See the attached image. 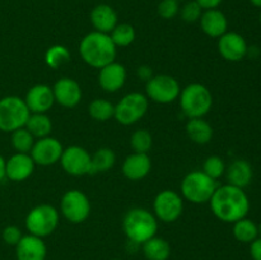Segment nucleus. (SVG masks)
<instances>
[{
	"mask_svg": "<svg viewBox=\"0 0 261 260\" xmlns=\"http://www.w3.org/2000/svg\"><path fill=\"white\" fill-rule=\"evenodd\" d=\"M214 216L226 223H234L245 218L250 211V200L244 189L237 186H218L209 200Z\"/></svg>",
	"mask_w": 261,
	"mask_h": 260,
	"instance_id": "nucleus-1",
	"label": "nucleus"
},
{
	"mask_svg": "<svg viewBox=\"0 0 261 260\" xmlns=\"http://www.w3.org/2000/svg\"><path fill=\"white\" fill-rule=\"evenodd\" d=\"M117 47L112 42L109 33L93 31L82 38L79 43V54L87 65L101 69L114 63L116 59Z\"/></svg>",
	"mask_w": 261,
	"mask_h": 260,
	"instance_id": "nucleus-2",
	"label": "nucleus"
},
{
	"mask_svg": "<svg viewBox=\"0 0 261 260\" xmlns=\"http://www.w3.org/2000/svg\"><path fill=\"white\" fill-rule=\"evenodd\" d=\"M122 229L129 242L143 245L145 241L155 236L158 229L157 218L145 208L130 209L124 217Z\"/></svg>",
	"mask_w": 261,
	"mask_h": 260,
	"instance_id": "nucleus-3",
	"label": "nucleus"
},
{
	"mask_svg": "<svg viewBox=\"0 0 261 260\" xmlns=\"http://www.w3.org/2000/svg\"><path fill=\"white\" fill-rule=\"evenodd\" d=\"M178 101L181 110L189 119L204 117L213 106L212 92L201 83L188 84L181 89Z\"/></svg>",
	"mask_w": 261,
	"mask_h": 260,
	"instance_id": "nucleus-4",
	"label": "nucleus"
},
{
	"mask_svg": "<svg viewBox=\"0 0 261 260\" xmlns=\"http://www.w3.org/2000/svg\"><path fill=\"white\" fill-rule=\"evenodd\" d=\"M217 188V180L203 171H191L181 181V196L193 204L209 203Z\"/></svg>",
	"mask_w": 261,
	"mask_h": 260,
	"instance_id": "nucleus-5",
	"label": "nucleus"
},
{
	"mask_svg": "<svg viewBox=\"0 0 261 260\" xmlns=\"http://www.w3.org/2000/svg\"><path fill=\"white\" fill-rule=\"evenodd\" d=\"M31 111L24 98L18 96H7L0 99V130L13 133L25 126Z\"/></svg>",
	"mask_w": 261,
	"mask_h": 260,
	"instance_id": "nucleus-6",
	"label": "nucleus"
},
{
	"mask_svg": "<svg viewBox=\"0 0 261 260\" xmlns=\"http://www.w3.org/2000/svg\"><path fill=\"white\" fill-rule=\"evenodd\" d=\"M59 226V212L50 204H40L28 212L25 228L31 235L43 239L50 236Z\"/></svg>",
	"mask_w": 261,
	"mask_h": 260,
	"instance_id": "nucleus-7",
	"label": "nucleus"
},
{
	"mask_svg": "<svg viewBox=\"0 0 261 260\" xmlns=\"http://www.w3.org/2000/svg\"><path fill=\"white\" fill-rule=\"evenodd\" d=\"M149 107V99L145 94L139 92L127 93L115 105L114 117L119 124L124 126L134 125L143 119Z\"/></svg>",
	"mask_w": 261,
	"mask_h": 260,
	"instance_id": "nucleus-8",
	"label": "nucleus"
},
{
	"mask_svg": "<svg viewBox=\"0 0 261 260\" xmlns=\"http://www.w3.org/2000/svg\"><path fill=\"white\" fill-rule=\"evenodd\" d=\"M181 87L177 79L167 74L153 75L145 86V96L155 103L167 105L178 99Z\"/></svg>",
	"mask_w": 261,
	"mask_h": 260,
	"instance_id": "nucleus-9",
	"label": "nucleus"
},
{
	"mask_svg": "<svg viewBox=\"0 0 261 260\" xmlns=\"http://www.w3.org/2000/svg\"><path fill=\"white\" fill-rule=\"evenodd\" d=\"M60 211L70 223H83L91 214V203L83 191L73 189L66 191L61 198Z\"/></svg>",
	"mask_w": 261,
	"mask_h": 260,
	"instance_id": "nucleus-10",
	"label": "nucleus"
},
{
	"mask_svg": "<svg viewBox=\"0 0 261 260\" xmlns=\"http://www.w3.org/2000/svg\"><path fill=\"white\" fill-rule=\"evenodd\" d=\"M184 211V199L177 191L162 190L155 195L153 201V212L155 218L165 223L177 221Z\"/></svg>",
	"mask_w": 261,
	"mask_h": 260,
	"instance_id": "nucleus-11",
	"label": "nucleus"
},
{
	"mask_svg": "<svg viewBox=\"0 0 261 260\" xmlns=\"http://www.w3.org/2000/svg\"><path fill=\"white\" fill-rule=\"evenodd\" d=\"M59 162L61 167L70 176L91 175V154L79 145L64 148Z\"/></svg>",
	"mask_w": 261,
	"mask_h": 260,
	"instance_id": "nucleus-12",
	"label": "nucleus"
},
{
	"mask_svg": "<svg viewBox=\"0 0 261 260\" xmlns=\"http://www.w3.org/2000/svg\"><path fill=\"white\" fill-rule=\"evenodd\" d=\"M64 147L56 138L45 137L37 139L30 154L33 162L38 166H53L60 161Z\"/></svg>",
	"mask_w": 261,
	"mask_h": 260,
	"instance_id": "nucleus-13",
	"label": "nucleus"
},
{
	"mask_svg": "<svg viewBox=\"0 0 261 260\" xmlns=\"http://www.w3.org/2000/svg\"><path fill=\"white\" fill-rule=\"evenodd\" d=\"M218 51L222 58L227 61H240L247 55L246 40L237 32L227 31L218 38Z\"/></svg>",
	"mask_w": 261,
	"mask_h": 260,
	"instance_id": "nucleus-14",
	"label": "nucleus"
},
{
	"mask_svg": "<svg viewBox=\"0 0 261 260\" xmlns=\"http://www.w3.org/2000/svg\"><path fill=\"white\" fill-rule=\"evenodd\" d=\"M31 114H46L55 103L53 87L47 84H36L28 89L24 98Z\"/></svg>",
	"mask_w": 261,
	"mask_h": 260,
	"instance_id": "nucleus-15",
	"label": "nucleus"
},
{
	"mask_svg": "<svg viewBox=\"0 0 261 260\" xmlns=\"http://www.w3.org/2000/svg\"><path fill=\"white\" fill-rule=\"evenodd\" d=\"M36 167L30 153H15L5 161V177L10 181L22 183L31 177Z\"/></svg>",
	"mask_w": 261,
	"mask_h": 260,
	"instance_id": "nucleus-16",
	"label": "nucleus"
},
{
	"mask_svg": "<svg viewBox=\"0 0 261 260\" xmlns=\"http://www.w3.org/2000/svg\"><path fill=\"white\" fill-rule=\"evenodd\" d=\"M55 102L60 106L73 109L81 102L82 88L78 82L73 78H60L53 87Z\"/></svg>",
	"mask_w": 261,
	"mask_h": 260,
	"instance_id": "nucleus-17",
	"label": "nucleus"
},
{
	"mask_svg": "<svg viewBox=\"0 0 261 260\" xmlns=\"http://www.w3.org/2000/svg\"><path fill=\"white\" fill-rule=\"evenodd\" d=\"M126 76V68L122 64L114 61V63L99 69V87L109 93H115L124 87Z\"/></svg>",
	"mask_w": 261,
	"mask_h": 260,
	"instance_id": "nucleus-18",
	"label": "nucleus"
},
{
	"mask_svg": "<svg viewBox=\"0 0 261 260\" xmlns=\"http://www.w3.org/2000/svg\"><path fill=\"white\" fill-rule=\"evenodd\" d=\"M15 254L18 260H46L47 247L43 239L28 233L15 245Z\"/></svg>",
	"mask_w": 261,
	"mask_h": 260,
	"instance_id": "nucleus-19",
	"label": "nucleus"
},
{
	"mask_svg": "<svg viewBox=\"0 0 261 260\" xmlns=\"http://www.w3.org/2000/svg\"><path fill=\"white\" fill-rule=\"evenodd\" d=\"M152 168V161L148 153H133L122 162V173L130 181H139L147 177Z\"/></svg>",
	"mask_w": 261,
	"mask_h": 260,
	"instance_id": "nucleus-20",
	"label": "nucleus"
},
{
	"mask_svg": "<svg viewBox=\"0 0 261 260\" xmlns=\"http://www.w3.org/2000/svg\"><path fill=\"white\" fill-rule=\"evenodd\" d=\"M199 22H200L201 31L209 37L219 38L228 30L227 17L219 9L204 10Z\"/></svg>",
	"mask_w": 261,
	"mask_h": 260,
	"instance_id": "nucleus-21",
	"label": "nucleus"
},
{
	"mask_svg": "<svg viewBox=\"0 0 261 260\" xmlns=\"http://www.w3.org/2000/svg\"><path fill=\"white\" fill-rule=\"evenodd\" d=\"M91 23L94 31L102 33H109L114 30L119 23L117 13L109 4H98L92 9Z\"/></svg>",
	"mask_w": 261,
	"mask_h": 260,
	"instance_id": "nucleus-22",
	"label": "nucleus"
},
{
	"mask_svg": "<svg viewBox=\"0 0 261 260\" xmlns=\"http://www.w3.org/2000/svg\"><path fill=\"white\" fill-rule=\"evenodd\" d=\"M227 181L229 185L237 186V188H246L250 185L252 180V167L247 161L245 160H236L226 168Z\"/></svg>",
	"mask_w": 261,
	"mask_h": 260,
	"instance_id": "nucleus-23",
	"label": "nucleus"
},
{
	"mask_svg": "<svg viewBox=\"0 0 261 260\" xmlns=\"http://www.w3.org/2000/svg\"><path fill=\"white\" fill-rule=\"evenodd\" d=\"M186 134L189 139L196 144H208L213 138V127L203 117L189 119L186 124Z\"/></svg>",
	"mask_w": 261,
	"mask_h": 260,
	"instance_id": "nucleus-24",
	"label": "nucleus"
},
{
	"mask_svg": "<svg viewBox=\"0 0 261 260\" xmlns=\"http://www.w3.org/2000/svg\"><path fill=\"white\" fill-rule=\"evenodd\" d=\"M143 254L147 260H168L171 246L162 237H152L143 244Z\"/></svg>",
	"mask_w": 261,
	"mask_h": 260,
	"instance_id": "nucleus-25",
	"label": "nucleus"
},
{
	"mask_svg": "<svg viewBox=\"0 0 261 260\" xmlns=\"http://www.w3.org/2000/svg\"><path fill=\"white\" fill-rule=\"evenodd\" d=\"M116 162V154L111 148H99L91 155V175L111 170Z\"/></svg>",
	"mask_w": 261,
	"mask_h": 260,
	"instance_id": "nucleus-26",
	"label": "nucleus"
},
{
	"mask_svg": "<svg viewBox=\"0 0 261 260\" xmlns=\"http://www.w3.org/2000/svg\"><path fill=\"white\" fill-rule=\"evenodd\" d=\"M24 127L35 137V139H41L50 135L53 122L46 114H31Z\"/></svg>",
	"mask_w": 261,
	"mask_h": 260,
	"instance_id": "nucleus-27",
	"label": "nucleus"
},
{
	"mask_svg": "<svg viewBox=\"0 0 261 260\" xmlns=\"http://www.w3.org/2000/svg\"><path fill=\"white\" fill-rule=\"evenodd\" d=\"M233 236L237 241L251 244L254 240L259 237L257 232V224L249 218H242L233 223Z\"/></svg>",
	"mask_w": 261,
	"mask_h": 260,
	"instance_id": "nucleus-28",
	"label": "nucleus"
},
{
	"mask_svg": "<svg viewBox=\"0 0 261 260\" xmlns=\"http://www.w3.org/2000/svg\"><path fill=\"white\" fill-rule=\"evenodd\" d=\"M110 37L116 47H126L134 42L137 33L129 23H117L116 27L110 32Z\"/></svg>",
	"mask_w": 261,
	"mask_h": 260,
	"instance_id": "nucleus-29",
	"label": "nucleus"
},
{
	"mask_svg": "<svg viewBox=\"0 0 261 260\" xmlns=\"http://www.w3.org/2000/svg\"><path fill=\"white\" fill-rule=\"evenodd\" d=\"M89 116L93 120L99 122H105L114 117L115 105L103 98H96L89 103L88 106Z\"/></svg>",
	"mask_w": 261,
	"mask_h": 260,
	"instance_id": "nucleus-30",
	"label": "nucleus"
},
{
	"mask_svg": "<svg viewBox=\"0 0 261 260\" xmlns=\"http://www.w3.org/2000/svg\"><path fill=\"white\" fill-rule=\"evenodd\" d=\"M10 142H12V147L14 148L17 153H30L36 139L25 127H20V129L14 130L12 133Z\"/></svg>",
	"mask_w": 261,
	"mask_h": 260,
	"instance_id": "nucleus-31",
	"label": "nucleus"
},
{
	"mask_svg": "<svg viewBox=\"0 0 261 260\" xmlns=\"http://www.w3.org/2000/svg\"><path fill=\"white\" fill-rule=\"evenodd\" d=\"M69 60H70V53L63 45L51 46L45 54V63L51 69H59Z\"/></svg>",
	"mask_w": 261,
	"mask_h": 260,
	"instance_id": "nucleus-32",
	"label": "nucleus"
},
{
	"mask_svg": "<svg viewBox=\"0 0 261 260\" xmlns=\"http://www.w3.org/2000/svg\"><path fill=\"white\" fill-rule=\"evenodd\" d=\"M130 144L135 153H148L153 145V137L147 129H138L133 133Z\"/></svg>",
	"mask_w": 261,
	"mask_h": 260,
	"instance_id": "nucleus-33",
	"label": "nucleus"
},
{
	"mask_svg": "<svg viewBox=\"0 0 261 260\" xmlns=\"http://www.w3.org/2000/svg\"><path fill=\"white\" fill-rule=\"evenodd\" d=\"M203 172L209 177L218 180L226 172V165L219 155H211L204 161Z\"/></svg>",
	"mask_w": 261,
	"mask_h": 260,
	"instance_id": "nucleus-34",
	"label": "nucleus"
},
{
	"mask_svg": "<svg viewBox=\"0 0 261 260\" xmlns=\"http://www.w3.org/2000/svg\"><path fill=\"white\" fill-rule=\"evenodd\" d=\"M180 14L186 23H195L200 19L203 8L195 0H186L185 4L180 8Z\"/></svg>",
	"mask_w": 261,
	"mask_h": 260,
	"instance_id": "nucleus-35",
	"label": "nucleus"
},
{
	"mask_svg": "<svg viewBox=\"0 0 261 260\" xmlns=\"http://www.w3.org/2000/svg\"><path fill=\"white\" fill-rule=\"evenodd\" d=\"M157 12L163 19H172L180 13V2H177V0H162L158 4Z\"/></svg>",
	"mask_w": 261,
	"mask_h": 260,
	"instance_id": "nucleus-36",
	"label": "nucleus"
},
{
	"mask_svg": "<svg viewBox=\"0 0 261 260\" xmlns=\"http://www.w3.org/2000/svg\"><path fill=\"white\" fill-rule=\"evenodd\" d=\"M3 241L10 246H15L23 237L22 231L17 226H7L2 232Z\"/></svg>",
	"mask_w": 261,
	"mask_h": 260,
	"instance_id": "nucleus-37",
	"label": "nucleus"
},
{
	"mask_svg": "<svg viewBox=\"0 0 261 260\" xmlns=\"http://www.w3.org/2000/svg\"><path fill=\"white\" fill-rule=\"evenodd\" d=\"M250 254H251L252 260H261V237H257L251 242Z\"/></svg>",
	"mask_w": 261,
	"mask_h": 260,
	"instance_id": "nucleus-38",
	"label": "nucleus"
},
{
	"mask_svg": "<svg viewBox=\"0 0 261 260\" xmlns=\"http://www.w3.org/2000/svg\"><path fill=\"white\" fill-rule=\"evenodd\" d=\"M195 2L203 8V10H208V9H217V8L222 4L223 0H195Z\"/></svg>",
	"mask_w": 261,
	"mask_h": 260,
	"instance_id": "nucleus-39",
	"label": "nucleus"
},
{
	"mask_svg": "<svg viewBox=\"0 0 261 260\" xmlns=\"http://www.w3.org/2000/svg\"><path fill=\"white\" fill-rule=\"evenodd\" d=\"M137 73H138V76H139L140 79H143V81H147V82L149 81V79L153 76L152 69H150L149 66H147V65L139 66V68H138V70H137Z\"/></svg>",
	"mask_w": 261,
	"mask_h": 260,
	"instance_id": "nucleus-40",
	"label": "nucleus"
},
{
	"mask_svg": "<svg viewBox=\"0 0 261 260\" xmlns=\"http://www.w3.org/2000/svg\"><path fill=\"white\" fill-rule=\"evenodd\" d=\"M5 177V160L2 154H0V181Z\"/></svg>",
	"mask_w": 261,
	"mask_h": 260,
	"instance_id": "nucleus-41",
	"label": "nucleus"
},
{
	"mask_svg": "<svg viewBox=\"0 0 261 260\" xmlns=\"http://www.w3.org/2000/svg\"><path fill=\"white\" fill-rule=\"evenodd\" d=\"M250 2H251V4L255 5V7L261 8V0H250Z\"/></svg>",
	"mask_w": 261,
	"mask_h": 260,
	"instance_id": "nucleus-42",
	"label": "nucleus"
},
{
	"mask_svg": "<svg viewBox=\"0 0 261 260\" xmlns=\"http://www.w3.org/2000/svg\"><path fill=\"white\" fill-rule=\"evenodd\" d=\"M257 232H259V237H261V223L257 226Z\"/></svg>",
	"mask_w": 261,
	"mask_h": 260,
	"instance_id": "nucleus-43",
	"label": "nucleus"
},
{
	"mask_svg": "<svg viewBox=\"0 0 261 260\" xmlns=\"http://www.w3.org/2000/svg\"><path fill=\"white\" fill-rule=\"evenodd\" d=\"M177 2H186V0H177Z\"/></svg>",
	"mask_w": 261,
	"mask_h": 260,
	"instance_id": "nucleus-44",
	"label": "nucleus"
},
{
	"mask_svg": "<svg viewBox=\"0 0 261 260\" xmlns=\"http://www.w3.org/2000/svg\"><path fill=\"white\" fill-rule=\"evenodd\" d=\"M260 22H261V13H260Z\"/></svg>",
	"mask_w": 261,
	"mask_h": 260,
	"instance_id": "nucleus-45",
	"label": "nucleus"
},
{
	"mask_svg": "<svg viewBox=\"0 0 261 260\" xmlns=\"http://www.w3.org/2000/svg\"><path fill=\"white\" fill-rule=\"evenodd\" d=\"M112 260H120V259H112Z\"/></svg>",
	"mask_w": 261,
	"mask_h": 260,
	"instance_id": "nucleus-46",
	"label": "nucleus"
}]
</instances>
